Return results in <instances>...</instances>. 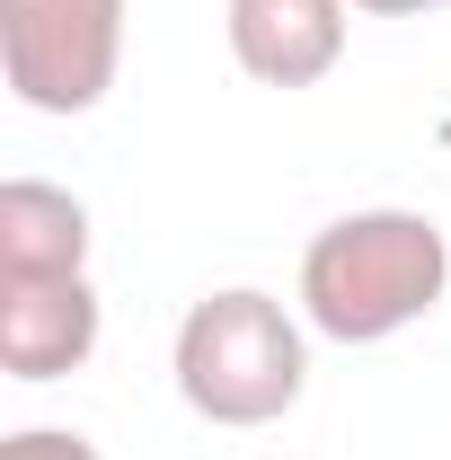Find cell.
I'll return each mask as SVG.
<instances>
[{
  "instance_id": "cell-6",
  "label": "cell",
  "mask_w": 451,
  "mask_h": 460,
  "mask_svg": "<svg viewBox=\"0 0 451 460\" xmlns=\"http://www.w3.org/2000/svg\"><path fill=\"white\" fill-rule=\"evenodd\" d=\"M89 275V204L54 177H9L0 186V284H54Z\"/></svg>"
},
{
  "instance_id": "cell-2",
  "label": "cell",
  "mask_w": 451,
  "mask_h": 460,
  "mask_svg": "<svg viewBox=\"0 0 451 460\" xmlns=\"http://www.w3.org/2000/svg\"><path fill=\"white\" fill-rule=\"evenodd\" d=\"M169 372H177V399L204 425H230V434L283 425L301 407V390H310V319L283 310L275 292H257V284L204 292L177 319Z\"/></svg>"
},
{
  "instance_id": "cell-4",
  "label": "cell",
  "mask_w": 451,
  "mask_h": 460,
  "mask_svg": "<svg viewBox=\"0 0 451 460\" xmlns=\"http://www.w3.org/2000/svg\"><path fill=\"white\" fill-rule=\"evenodd\" d=\"M345 18L354 0H222L230 62L257 89H319L345 62Z\"/></svg>"
},
{
  "instance_id": "cell-1",
  "label": "cell",
  "mask_w": 451,
  "mask_h": 460,
  "mask_svg": "<svg viewBox=\"0 0 451 460\" xmlns=\"http://www.w3.org/2000/svg\"><path fill=\"white\" fill-rule=\"evenodd\" d=\"M451 292V239L416 204H363L337 213L301 248V319L328 345H390L434 319Z\"/></svg>"
},
{
  "instance_id": "cell-8",
  "label": "cell",
  "mask_w": 451,
  "mask_h": 460,
  "mask_svg": "<svg viewBox=\"0 0 451 460\" xmlns=\"http://www.w3.org/2000/svg\"><path fill=\"white\" fill-rule=\"evenodd\" d=\"M363 18H416V9H443V0H354Z\"/></svg>"
},
{
  "instance_id": "cell-7",
  "label": "cell",
  "mask_w": 451,
  "mask_h": 460,
  "mask_svg": "<svg viewBox=\"0 0 451 460\" xmlns=\"http://www.w3.org/2000/svg\"><path fill=\"white\" fill-rule=\"evenodd\" d=\"M0 460H107L89 434H71V425H18L9 443H0Z\"/></svg>"
},
{
  "instance_id": "cell-5",
  "label": "cell",
  "mask_w": 451,
  "mask_h": 460,
  "mask_svg": "<svg viewBox=\"0 0 451 460\" xmlns=\"http://www.w3.org/2000/svg\"><path fill=\"white\" fill-rule=\"evenodd\" d=\"M107 337V301L89 275L54 284H0V372L9 381H62Z\"/></svg>"
},
{
  "instance_id": "cell-3",
  "label": "cell",
  "mask_w": 451,
  "mask_h": 460,
  "mask_svg": "<svg viewBox=\"0 0 451 460\" xmlns=\"http://www.w3.org/2000/svg\"><path fill=\"white\" fill-rule=\"evenodd\" d=\"M133 0H0V80L27 115L107 107Z\"/></svg>"
}]
</instances>
